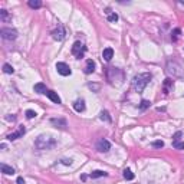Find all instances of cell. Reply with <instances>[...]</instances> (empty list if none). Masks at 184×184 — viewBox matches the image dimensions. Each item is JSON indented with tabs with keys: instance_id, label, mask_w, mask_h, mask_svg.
Segmentation results:
<instances>
[{
	"instance_id": "cell-1",
	"label": "cell",
	"mask_w": 184,
	"mask_h": 184,
	"mask_svg": "<svg viewBox=\"0 0 184 184\" xmlns=\"http://www.w3.org/2000/svg\"><path fill=\"white\" fill-rule=\"evenodd\" d=\"M153 75L150 72H144V73H138L133 78V88L137 92H143L145 89V87L150 83Z\"/></svg>"
},
{
	"instance_id": "cell-2",
	"label": "cell",
	"mask_w": 184,
	"mask_h": 184,
	"mask_svg": "<svg viewBox=\"0 0 184 184\" xmlns=\"http://www.w3.org/2000/svg\"><path fill=\"white\" fill-rule=\"evenodd\" d=\"M56 145V140L49 135H39L35 140V147L37 150H52Z\"/></svg>"
},
{
	"instance_id": "cell-3",
	"label": "cell",
	"mask_w": 184,
	"mask_h": 184,
	"mask_svg": "<svg viewBox=\"0 0 184 184\" xmlns=\"http://www.w3.org/2000/svg\"><path fill=\"white\" fill-rule=\"evenodd\" d=\"M107 79L112 85H121L124 82V72L118 68H107Z\"/></svg>"
},
{
	"instance_id": "cell-4",
	"label": "cell",
	"mask_w": 184,
	"mask_h": 184,
	"mask_svg": "<svg viewBox=\"0 0 184 184\" xmlns=\"http://www.w3.org/2000/svg\"><path fill=\"white\" fill-rule=\"evenodd\" d=\"M167 73L173 75L175 78H181L184 75V69L179 62L175 61H168L167 62Z\"/></svg>"
},
{
	"instance_id": "cell-5",
	"label": "cell",
	"mask_w": 184,
	"mask_h": 184,
	"mask_svg": "<svg viewBox=\"0 0 184 184\" xmlns=\"http://www.w3.org/2000/svg\"><path fill=\"white\" fill-rule=\"evenodd\" d=\"M85 52H87V46L83 45L82 42L76 41L75 43H73V46H72V55L76 58V59H81V58H83Z\"/></svg>"
},
{
	"instance_id": "cell-6",
	"label": "cell",
	"mask_w": 184,
	"mask_h": 184,
	"mask_svg": "<svg viewBox=\"0 0 184 184\" xmlns=\"http://www.w3.org/2000/svg\"><path fill=\"white\" fill-rule=\"evenodd\" d=\"M0 35L6 41H15L16 37H17V30L16 29H10V27H3L0 30Z\"/></svg>"
},
{
	"instance_id": "cell-7",
	"label": "cell",
	"mask_w": 184,
	"mask_h": 184,
	"mask_svg": "<svg viewBox=\"0 0 184 184\" xmlns=\"http://www.w3.org/2000/svg\"><path fill=\"white\" fill-rule=\"evenodd\" d=\"M65 36H66V30H65V27L62 25H58L56 29L52 32V37H53L55 41H63Z\"/></svg>"
},
{
	"instance_id": "cell-8",
	"label": "cell",
	"mask_w": 184,
	"mask_h": 184,
	"mask_svg": "<svg viewBox=\"0 0 184 184\" xmlns=\"http://www.w3.org/2000/svg\"><path fill=\"white\" fill-rule=\"evenodd\" d=\"M56 69H58V73H61L62 76H69V75L72 73L69 65H66L65 62H58V63H56Z\"/></svg>"
},
{
	"instance_id": "cell-9",
	"label": "cell",
	"mask_w": 184,
	"mask_h": 184,
	"mask_svg": "<svg viewBox=\"0 0 184 184\" xmlns=\"http://www.w3.org/2000/svg\"><path fill=\"white\" fill-rule=\"evenodd\" d=\"M97 150L99 153H108L111 150V143L108 140H105V138H101L97 143Z\"/></svg>"
},
{
	"instance_id": "cell-10",
	"label": "cell",
	"mask_w": 184,
	"mask_h": 184,
	"mask_svg": "<svg viewBox=\"0 0 184 184\" xmlns=\"http://www.w3.org/2000/svg\"><path fill=\"white\" fill-rule=\"evenodd\" d=\"M25 133H26V129H25V127L22 125V127H19V129H17L16 133L9 134V135H7V140H9V141H15V140H17V138H20Z\"/></svg>"
},
{
	"instance_id": "cell-11",
	"label": "cell",
	"mask_w": 184,
	"mask_h": 184,
	"mask_svg": "<svg viewBox=\"0 0 184 184\" xmlns=\"http://www.w3.org/2000/svg\"><path fill=\"white\" fill-rule=\"evenodd\" d=\"M173 87H174V81L171 79V78H167V79L164 81V83H163L164 94H165V95H167V94H170V91L173 89Z\"/></svg>"
},
{
	"instance_id": "cell-12",
	"label": "cell",
	"mask_w": 184,
	"mask_h": 184,
	"mask_svg": "<svg viewBox=\"0 0 184 184\" xmlns=\"http://www.w3.org/2000/svg\"><path fill=\"white\" fill-rule=\"evenodd\" d=\"M94 71H95V62L92 61V59H88L87 63H85V68H83V72H85L87 75H89V73H92Z\"/></svg>"
},
{
	"instance_id": "cell-13",
	"label": "cell",
	"mask_w": 184,
	"mask_h": 184,
	"mask_svg": "<svg viewBox=\"0 0 184 184\" xmlns=\"http://www.w3.org/2000/svg\"><path fill=\"white\" fill-rule=\"evenodd\" d=\"M73 109H75L76 112H83V111H85V101H83V99H76V101L73 102Z\"/></svg>"
},
{
	"instance_id": "cell-14",
	"label": "cell",
	"mask_w": 184,
	"mask_h": 184,
	"mask_svg": "<svg viewBox=\"0 0 184 184\" xmlns=\"http://www.w3.org/2000/svg\"><path fill=\"white\" fill-rule=\"evenodd\" d=\"M46 97L49 98L52 102H55V104H61L62 102L61 98H59V95H58L55 91H48V92H46Z\"/></svg>"
},
{
	"instance_id": "cell-15",
	"label": "cell",
	"mask_w": 184,
	"mask_h": 184,
	"mask_svg": "<svg viewBox=\"0 0 184 184\" xmlns=\"http://www.w3.org/2000/svg\"><path fill=\"white\" fill-rule=\"evenodd\" d=\"M114 56V51H112V48H105L102 51V58L105 59L107 62H109L111 59H112Z\"/></svg>"
},
{
	"instance_id": "cell-16",
	"label": "cell",
	"mask_w": 184,
	"mask_h": 184,
	"mask_svg": "<svg viewBox=\"0 0 184 184\" xmlns=\"http://www.w3.org/2000/svg\"><path fill=\"white\" fill-rule=\"evenodd\" d=\"M51 124L52 125H55V127H59V128H65L66 127V121H65V119H62V118H52L51 119Z\"/></svg>"
},
{
	"instance_id": "cell-17",
	"label": "cell",
	"mask_w": 184,
	"mask_h": 184,
	"mask_svg": "<svg viewBox=\"0 0 184 184\" xmlns=\"http://www.w3.org/2000/svg\"><path fill=\"white\" fill-rule=\"evenodd\" d=\"M0 168H2V173L6 174V175L15 174V168H13V167H10V165H7V164H2V165H0Z\"/></svg>"
},
{
	"instance_id": "cell-18",
	"label": "cell",
	"mask_w": 184,
	"mask_h": 184,
	"mask_svg": "<svg viewBox=\"0 0 184 184\" xmlns=\"http://www.w3.org/2000/svg\"><path fill=\"white\" fill-rule=\"evenodd\" d=\"M107 175H108V173H105L102 170H95V171H92V173L89 174L91 179H99V177H107Z\"/></svg>"
},
{
	"instance_id": "cell-19",
	"label": "cell",
	"mask_w": 184,
	"mask_h": 184,
	"mask_svg": "<svg viewBox=\"0 0 184 184\" xmlns=\"http://www.w3.org/2000/svg\"><path fill=\"white\" fill-rule=\"evenodd\" d=\"M33 89H35V92H37V94H45V95H46V92H48V89H46V85H45V83H42V82L36 83Z\"/></svg>"
},
{
	"instance_id": "cell-20",
	"label": "cell",
	"mask_w": 184,
	"mask_h": 184,
	"mask_svg": "<svg viewBox=\"0 0 184 184\" xmlns=\"http://www.w3.org/2000/svg\"><path fill=\"white\" fill-rule=\"evenodd\" d=\"M99 118H101L102 121H105V122H108V124L112 122V118H111V115H109V112H108V111H101V114H99Z\"/></svg>"
},
{
	"instance_id": "cell-21",
	"label": "cell",
	"mask_w": 184,
	"mask_h": 184,
	"mask_svg": "<svg viewBox=\"0 0 184 184\" xmlns=\"http://www.w3.org/2000/svg\"><path fill=\"white\" fill-rule=\"evenodd\" d=\"M27 5L30 9H39V7H42V2L41 0H29Z\"/></svg>"
},
{
	"instance_id": "cell-22",
	"label": "cell",
	"mask_w": 184,
	"mask_h": 184,
	"mask_svg": "<svg viewBox=\"0 0 184 184\" xmlns=\"http://www.w3.org/2000/svg\"><path fill=\"white\" fill-rule=\"evenodd\" d=\"M0 19H2V22H9L10 20V15L7 13V10H5V9L0 10Z\"/></svg>"
},
{
	"instance_id": "cell-23",
	"label": "cell",
	"mask_w": 184,
	"mask_h": 184,
	"mask_svg": "<svg viewBox=\"0 0 184 184\" xmlns=\"http://www.w3.org/2000/svg\"><path fill=\"white\" fill-rule=\"evenodd\" d=\"M180 35H181V30H180L179 27H177V29H174V30H173V33H171V41H173L174 43H175V42L179 41Z\"/></svg>"
},
{
	"instance_id": "cell-24",
	"label": "cell",
	"mask_w": 184,
	"mask_h": 184,
	"mask_svg": "<svg viewBox=\"0 0 184 184\" xmlns=\"http://www.w3.org/2000/svg\"><path fill=\"white\" fill-rule=\"evenodd\" d=\"M107 15H108V20L109 22H117L118 20V15L117 13H112L109 9H107Z\"/></svg>"
},
{
	"instance_id": "cell-25",
	"label": "cell",
	"mask_w": 184,
	"mask_h": 184,
	"mask_svg": "<svg viewBox=\"0 0 184 184\" xmlns=\"http://www.w3.org/2000/svg\"><path fill=\"white\" fill-rule=\"evenodd\" d=\"M122 175H124V179H125V180H134V173H133V171H131L129 168H125V170H124V174H122Z\"/></svg>"
},
{
	"instance_id": "cell-26",
	"label": "cell",
	"mask_w": 184,
	"mask_h": 184,
	"mask_svg": "<svg viewBox=\"0 0 184 184\" xmlns=\"http://www.w3.org/2000/svg\"><path fill=\"white\" fill-rule=\"evenodd\" d=\"M150 105H151V102H150V101H147V99H143V101H141V104H140V109H141V111H145L147 108H150Z\"/></svg>"
},
{
	"instance_id": "cell-27",
	"label": "cell",
	"mask_w": 184,
	"mask_h": 184,
	"mask_svg": "<svg viewBox=\"0 0 184 184\" xmlns=\"http://www.w3.org/2000/svg\"><path fill=\"white\" fill-rule=\"evenodd\" d=\"M3 72H5V73H13V72H15V69H13V66H12V65H9V63H5V65H3Z\"/></svg>"
},
{
	"instance_id": "cell-28",
	"label": "cell",
	"mask_w": 184,
	"mask_h": 184,
	"mask_svg": "<svg viewBox=\"0 0 184 184\" xmlns=\"http://www.w3.org/2000/svg\"><path fill=\"white\" fill-rule=\"evenodd\" d=\"M173 147L177 150H184V141H173Z\"/></svg>"
},
{
	"instance_id": "cell-29",
	"label": "cell",
	"mask_w": 184,
	"mask_h": 184,
	"mask_svg": "<svg viewBox=\"0 0 184 184\" xmlns=\"http://www.w3.org/2000/svg\"><path fill=\"white\" fill-rule=\"evenodd\" d=\"M153 147H155V148H163V147H164V141H161V140H158V141H154Z\"/></svg>"
},
{
	"instance_id": "cell-30",
	"label": "cell",
	"mask_w": 184,
	"mask_h": 184,
	"mask_svg": "<svg viewBox=\"0 0 184 184\" xmlns=\"http://www.w3.org/2000/svg\"><path fill=\"white\" fill-rule=\"evenodd\" d=\"M36 117V112L35 111H32V109H27L26 111V118H29V119H32V118Z\"/></svg>"
},
{
	"instance_id": "cell-31",
	"label": "cell",
	"mask_w": 184,
	"mask_h": 184,
	"mask_svg": "<svg viewBox=\"0 0 184 184\" xmlns=\"http://www.w3.org/2000/svg\"><path fill=\"white\" fill-rule=\"evenodd\" d=\"M181 135H183V133H181V131H177V133L173 135L174 141H180V137H181Z\"/></svg>"
},
{
	"instance_id": "cell-32",
	"label": "cell",
	"mask_w": 184,
	"mask_h": 184,
	"mask_svg": "<svg viewBox=\"0 0 184 184\" xmlns=\"http://www.w3.org/2000/svg\"><path fill=\"white\" fill-rule=\"evenodd\" d=\"M62 163L65 164V165H71V164H72V160H62Z\"/></svg>"
},
{
	"instance_id": "cell-33",
	"label": "cell",
	"mask_w": 184,
	"mask_h": 184,
	"mask_svg": "<svg viewBox=\"0 0 184 184\" xmlns=\"http://www.w3.org/2000/svg\"><path fill=\"white\" fill-rule=\"evenodd\" d=\"M17 184H25V180L22 179V177H19V179H17Z\"/></svg>"
}]
</instances>
